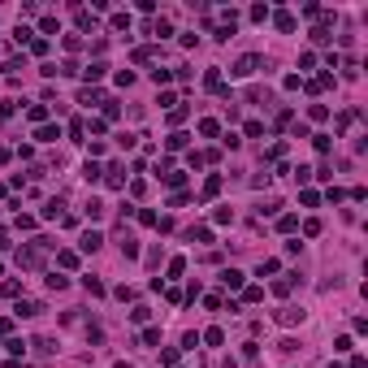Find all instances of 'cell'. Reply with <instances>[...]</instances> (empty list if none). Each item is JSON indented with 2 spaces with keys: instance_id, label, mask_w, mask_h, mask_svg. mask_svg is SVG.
Masks as SVG:
<instances>
[{
  "instance_id": "cell-1",
  "label": "cell",
  "mask_w": 368,
  "mask_h": 368,
  "mask_svg": "<svg viewBox=\"0 0 368 368\" xmlns=\"http://www.w3.org/2000/svg\"><path fill=\"white\" fill-rule=\"evenodd\" d=\"M256 65H260V56H243V61L230 69V74H234V78H247V74H256Z\"/></svg>"
},
{
  "instance_id": "cell-2",
  "label": "cell",
  "mask_w": 368,
  "mask_h": 368,
  "mask_svg": "<svg viewBox=\"0 0 368 368\" xmlns=\"http://www.w3.org/2000/svg\"><path fill=\"white\" fill-rule=\"evenodd\" d=\"M104 173H108V186H126V173H121V165H117V161L108 165Z\"/></svg>"
},
{
  "instance_id": "cell-3",
  "label": "cell",
  "mask_w": 368,
  "mask_h": 368,
  "mask_svg": "<svg viewBox=\"0 0 368 368\" xmlns=\"http://www.w3.org/2000/svg\"><path fill=\"white\" fill-rule=\"evenodd\" d=\"M35 139H39V143H56V139H61V130H56V126H39V130H35Z\"/></svg>"
},
{
  "instance_id": "cell-4",
  "label": "cell",
  "mask_w": 368,
  "mask_h": 368,
  "mask_svg": "<svg viewBox=\"0 0 368 368\" xmlns=\"http://www.w3.org/2000/svg\"><path fill=\"white\" fill-rule=\"evenodd\" d=\"M104 69H108V65H104V61H96V65H87L83 74H87V83H100V78H104Z\"/></svg>"
},
{
  "instance_id": "cell-5",
  "label": "cell",
  "mask_w": 368,
  "mask_h": 368,
  "mask_svg": "<svg viewBox=\"0 0 368 368\" xmlns=\"http://www.w3.org/2000/svg\"><path fill=\"white\" fill-rule=\"evenodd\" d=\"M39 312H43V303H35V299L18 303V316H39Z\"/></svg>"
},
{
  "instance_id": "cell-6",
  "label": "cell",
  "mask_w": 368,
  "mask_h": 368,
  "mask_svg": "<svg viewBox=\"0 0 368 368\" xmlns=\"http://www.w3.org/2000/svg\"><path fill=\"white\" fill-rule=\"evenodd\" d=\"M204 87H208V91H226V83H221L216 69H208V74H204Z\"/></svg>"
},
{
  "instance_id": "cell-7",
  "label": "cell",
  "mask_w": 368,
  "mask_h": 368,
  "mask_svg": "<svg viewBox=\"0 0 368 368\" xmlns=\"http://www.w3.org/2000/svg\"><path fill=\"white\" fill-rule=\"evenodd\" d=\"M221 281H226L230 290H238V286H243V273H238V269H226V273H221Z\"/></svg>"
},
{
  "instance_id": "cell-8",
  "label": "cell",
  "mask_w": 368,
  "mask_h": 368,
  "mask_svg": "<svg viewBox=\"0 0 368 368\" xmlns=\"http://www.w3.org/2000/svg\"><path fill=\"white\" fill-rule=\"evenodd\" d=\"M277 321H281V325H295V321H303V312H299V308H281Z\"/></svg>"
},
{
  "instance_id": "cell-9",
  "label": "cell",
  "mask_w": 368,
  "mask_h": 368,
  "mask_svg": "<svg viewBox=\"0 0 368 368\" xmlns=\"http://www.w3.org/2000/svg\"><path fill=\"white\" fill-rule=\"evenodd\" d=\"M100 243H104V238H100V234H96V230H87V234H83V251H96V247H100Z\"/></svg>"
},
{
  "instance_id": "cell-10",
  "label": "cell",
  "mask_w": 368,
  "mask_h": 368,
  "mask_svg": "<svg viewBox=\"0 0 368 368\" xmlns=\"http://www.w3.org/2000/svg\"><path fill=\"white\" fill-rule=\"evenodd\" d=\"M26 117H31V121H39V126H43V117H48V104H31V108H26Z\"/></svg>"
},
{
  "instance_id": "cell-11",
  "label": "cell",
  "mask_w": 368,
  "mask_h": 368,
  "mask_svg": "<svg viewBox=\"0 0 368 368\" xmlns=\"http://www.w3.org/2000/svg\"><path fill=\"white\" fill-rule=\"evenodd\" d=\"M204 342H208V346H221V342H226V334L212 325V329H204Z\"/></svg>"
},
{
  "instance_id": "cell-12",
  "label": "cell",
  "mask_w": 368,
  "mask_h": 368,
  "mask_svg": "<svg viewBox=\"0 0 368 368\" xmlns=\"http://www.w3.org/2000/svg\"><path fill=\"white\" fill-rule=\"evenodd\" d=\"M199 134H208V139H212V134H221V126H216L212 117H204V121H199Z\"/></svg>"
},
{
  "instance_id": "cell-13",
  "label": "cell",
  "mask_w": 368,
  "mask_h": 368,
  "mask_svg": "<svg viewBox=\"0 0 368 368\" xmlns=\"http://www.w3.org/2000/svg\"><path fill=\"white\" fill-rule=\"evenodd\" d=\"M83 286H87V295H104V281L100 277H83Z\"/></svg>"
},
{
  "instance_id": "cell-14",
  "label": "cell",
  "mask_w": 368,
  "mask_h": 368,
  "mask_svg": "<svg viewBox=\"0 0 368 368\" xmlns=\"http://www.w3.org/2000/svg\"><path fill=\"white\" fill-rule=\"evenodd\" d=\"M216 191H221V178H216V173H212V178H208V182H204V199H212Z\"/></svg>"
},
{
  "instance_id": "cell-15",
  "label": "cell",
  "mask_w": 368,
  "mask_h": 368,
  "mask_svg": "<svg viewBox=\"0 0 368 368\" xmlns=\"http://www.w3.org/2000/svg\"><path fill=\"white\" fill-rule=\"evenodd\" d=\"M100 100V91H91V87H83V91H78V104H96Z\"/></svg>"
},
{
  "instance_id": "cell-16",
  "label": "cell",
  "mask_w": 368,
  "mask_h": 368,
  "mask_svg": "<svg viewBox=\"0 0 368 368\" xmlns=\"http://www.w3.org/2000/svg\"><path fill=\"white\" fill-rule=\"evenodd\" d=\"M212 221H216V226H230V221H234V212H230V208H216Z\"/></svg>"
},
{
  "instance_id": "cell-17",
  "label": "cell",
  "mask_w": 368,
  "mask_h": 368,
  "mask_svg": "<svg viewBox=\"0 0 368 368\" xmlns=\"http://www.w3.org/2000/svg\"><path fill=\"white\" fill-rule=\"evenodd\" d=\"M113 31H130V13H113Z\"/></svg>"
},
{
  "instance_id": "cell-18",
  "label": "cell",
  "mask_w": 368,
  "mask_h": 368,
  "mask_svg": "<svg viewBox=\"0 0 368 368\" xmlns=\"http://www.w3.org/2000/svg\"><path fill=\"white\" fill-rule=\"evenodd\" d=\"M277 31H286V35L295 31V18H290V13H277Z\"/></svg>"
},
{
  "instance_id": "cell-19",
  "label": "cell",
  "mask_w": 368,
  "mask_h": 368,
  "mask_svg": "<svg viewBox=\"0 0 368 368\" xmlns=\"http://www.w3.org/2000/svg\"><path fill=\"white\" fill-rule=\"evenodd\" d=\"M87 216H91V221H96V216H104V204H100V199H87Z\"/></svg>"
},
{
  "instance_id": "cell-20",
  "label": "cell",
  "mask_w": 368,
  "mask_h": 368,
  "mask_svg": "<svg viewBox=\"0 0 368 368\" xmlns=\"http://www.w3.org/2000/svg\"><path fill=\"white\" fill-rule=\"evenodd\" d=\"M152 35H156V39H165V35H173V26H169V22H165V18H161V22H156V26H152Z\"/></svg>"
},
{
  "instance_id": "cell-21",
  "label": "cell",
  "mask_w": 368,
  "mask_h": 368,
  "mask_svg": "<svg viewBox=\"0 0 368 368\" xmlns=\"http://www.w3.org/2000/svg\"><path fill=\"white\" fill-rule=\"evenodd\" d=\"M308 117H312V121H325V117H329V108H325V104H312V108H308Z\"/></svg>"
},
{
  "instance_id": "cell-22",
  "label": "cell",
  "mask_w": 368,
  "mask_h": 368,
  "mask_svg": "<svg viewBox=\"0 0 368 368\" xmlns=\"http://www.w3.org/2000/svg\"><path fill=\"white\" fill-rule=\"evenodd\" d=\"M31 52H35V56L48 52V39H43V35H35V39H31Z\"/></svg>"
},
{
  "instance_id": "cell-23",
  "label": "cell",
  "mask_w": 368,
  "mask_h": 368,
  "mask_svg": "<svg viewBox=\"0 0 368 368\" xmlns=\"http://www.w3.org/2000/svg\"><path fill=\"white\" fill-rule=\"evenodd\" d=\"M243 299H247V303H260V299H264V290H260V286H247V290H243Z\"/></svg>"
},
{
  "instance_id": "cell-24",
  "label": "cell",
  "mask_w": 368,
  "mask_h": 368,
  "mask_svg": "<svg viewBox=\"0 0 368 368\" xmlns=\"http://www.w3.org/2000/svg\"><path fill=\"white\" fill-rule=\"evenodd\" d=\"M303 234L316 238V234H321V221H316V216H312V221H303Z\"/></svg>"
},
{
  "instance_id": "cell-25",
  "label": "cell",
  "mask_w": 368,
  "mask_h": 368,
  "mask_svg": "<svg viewBox=\"0 0 368 368\" xmlns=\"http://www.w3.org/2000/svg\"><path fill=\"white\" fill-rule=\"evenodd\" d=\"M121 256L134 260V256H139V243H130V238H126V243H121Z\"/></svg>"
},
{
  "instance_id": "cell-26",
  "label": "cell",
  "mask_w": 368,
  "mask_h": 368,
  "mask_svg": "<svg viewBox=\"0 0 368 368\" xmlns=\"http://www.w3.org/2000/svg\"><path fill=\"white\" fill-rule=\"evenodd\" d=\"M169 78H173L169 69H152V83H156V87H165V83H169Z\"/></svg>"
},
{
  "instance_id": "cell-27",
  "label": "cell",
  "mask_w": 368,
  "mask_h": 368,
  "mask_svg": "<svg viewBox=\"0 0 368 368\" xmlns=\"http://www.w3.org/2000/svg\"><path fill=\"white\" fill-rule=\"evenodd\" d=\"M48 286H52V290H65V286H69V277H61V273H52V277H48Z\"/></svg>"
},
{
  "instance_id": "cell-28",
  "label": "cell",
  "mask_w": 368,
  "mask_h": 368,
  "mask_svg": "<svg viewBox=\"0 0 368 368\" xmlns=\"http://www.w3.org/2000/svg\"><path fill=\"white\" fill-rule=\"evenodd\" d=\"M13 39H18V43H31V39H35V31H26V26H18V31H13Z\"/></svg>"
},
{
  "instance_id": "cell-29",
  "label": "cell",
  "mask_w": 368,
  "mask_h": 368,
  "mask_svg": "<svg viewBox=\"0 0 368 368\" xmlns=\"http://www.w3.org/2000/svg\"><path fill=\"white\" fill-rule=\"evenodd\" d=\"M5 247H9V243H5V234H0V251H5Z\"/></svg>"
}]
</instances>
